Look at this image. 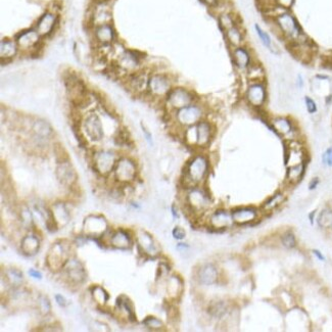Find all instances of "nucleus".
I'll return each mask as SVG.
<instances>
[{"mask_svg":"<svg viewBox=\"0 0 332 332\" xmlns=\"http://www.w3.org/2000/svg\"><path fill=\"white\" fill-rule=\"evenodd\" d=\"M331 63H332V61H331Z\"/></svg>","mask_w":332,"mask_h":332,"instance_id":"nucleus-62","label":"nucleus"},{"mask_svg":"<svg viewBox=\"0 0 332 332\" xmlns=\"http://www.w3.org/2000/svg\"><path fill=\"white\" fill-rule=\"evenodd\" d=\"M64 274L73 284H81L86 278V272L83 264L77 259H70L64 265Z\"/></svg>","mask_w":332,"mask_h":332,"instance_id":"nucleus-17","label":"nucleus"},{"mask_svg":"<svg viewBox=\"0 0 332 332\" xmlns=\"http://www.w3.org/2000/svg\"><path fill=\"white\" fill-rule=\"evenodd\" d=\"M209 160L203 154H197L188 162L186 166L185 179L191 185L202 183L209 173Z\"/></svg>","mask_w":332,"mask_h":332,"instance_id":"nucleus-2","label":"nucleus"},{"mask_svg":"<svg viewBox=\"0 0 332 332\" xmlns=\"http://www.w3.org/2000/svg\"><path fill=\"white\" fill-rule=\"evenodd\" d=\"M274 18L281 36L289 41L292 45L308 41L298 19L290 11L283 10Z\"/></svg>","mask_w":332,"mask_h":332,"instance_id":"nucleus-1","label":"nucleus"},{"mask_svg":"<svg viewBox=\"0 0 332 332\" xmlns=\"http://www.w3.org/2000/svg\"><path fill=\"white\" fill-rule=\"evenodd\" d=\"M172 81L162 73L152 74L148 79V92L154 97H166L172 89Z\"/></svg>","mask_w":332,"mask_h":332,"instance_id":"nucleus-8","label":"nucleus"},{"mask_svg":"<svg viewBox=\"0 0 332 332\" xmlns=\"http://www.w3.org/2000/svg\"><path fill=\"white\" fill-rule=\"evenodd\" d=\"M196 130V146L206 147L212 140L213 128L208 121L202 120L195 125Z\"/></svg>","mask_w":332,"mask_h":332,"instance_id":"nucleus-24","label":"nucleus"},{"mask_svg":"<svg viewBox=\"0 0 332 332\" xmlns=\"http://www.w3.org/2000/svg\"><path fill=\"white\" fill-rule=\"evenodd\" d=\"M233 223L236 225H248L256 222L260 218V211L255 207H240L231 212Z\"/></svg>","mask_w":332,"mask_h":332,"instance_id":"nucleus-16","label":"nucleus"},{"mask_svg":"<svg viewBox=\"0 0 332 332\" xmlns=\"http://www.w3.org/2000/svg\"><path fill=\"white\" fill-rule=\"evenodd\" d=\"M270 126L276 134L285 140L297 139V127L294 121L287 117H276L270 121Z\"/></svg>","mask_w":332,"mask_h":332,"instance_id":"nucleus-13","label":"nucleus"},{"mask_svg":"<svg viewBox=\"0 0 332 332\" xmlns=\"http://www.w3.org/2000/svg\"><path fill=\"white\" fill-rule=\"evenodd\" d=\"M143 324L145 327H147L150 330H162L165 327V324L161 319L153 316L146 317L143 320Z\"/></svg>","mask_w":332,"mask_h":332,"instance_id":"nucleus-46","label":"nucleus"},{"mask_svg":"<svg viewBox=\"0 0 332 332\" xmlns=\"http://www.w3.org/2000/svg\"><path fill=\"white\" fill-rule=\"evenodd\" d=\"M57 180L64 186H72L77 181V173L69 160L57 162L55 169Z\"/></svg>","mask_w":332,"mask_h":332,"instance_id":"nucleus-15","label":"nucleus"},{"mask_svg":"<svg viewBox=\"0 0 332 332\" xmlns=\"http://www.w3.org/2000/svg\"><path fill=\"white\" fill-rule=\"evenodd\" d=\"M118 64L120 69L126 72H137L138 66L140 64V58L137 54L132 51H124L119 56Z\"/></svg>","mask_w":332,"mask_h":332,"instance_id":"nucleus-25","label":"nucleus"},{"mask_svg":"<svg viewBox=\"0 0 332 332\" xmlns=\"http://www.w3.org/2000/svg\"><path fill=\"white\" fill-rule=\"evenodd\" d=\"M305 104H306V108L308 110V113L310 115H314L318 112V106L316 101L310 96H305Z\"/></svg>","mask_w":332,"mask_h":332,"instance_id":"nucleus-49","label":"nucleus"},{"mask_svg":"<svg viewBox=\"0 0 332 332\" xmlns=\"http://www.w3.org/2000/svg\"><path fill=\"white\" fill-rule=\"evenodd\" d=\"M322 163L326 167H332V147L327 148L322 154Z\"/></svg>","mask_w":332,"mask_h":332,"instance_id":"nucleus-51","label":"nucleus"},{"mask_svg":"<svg viewBox=\"0 0 332 332\" xmlns=\"http://www.w3.org/2000/svg\"><path fill=\"white\" fill-rule=\"evenodd\" d=\"M186 203L193 213H203L209 209L211 201L204 189L192 187L186 195Z\"/></svg>","mask_w":332,"mask_h":332,"instance_id":"nucleus-10","label":"nucleus"},{"mask_svg":"<svg viewBox=\"0 0 332 332\" xmlns=\"http://www.w3.org/2000/svg\"><path fill=\"white\" fill-rule=\"evenodd\" d=\"M219 25L224 32L231 27L237 25L234 17L230 13H223L219 16Z\"/></svg>","mask_w":332,"mask_h":332,"instance_id":"nucleus-45","label":"nucleus"},{"mask_svg":"<svg viewBox=\"0 0 332 332\" xmlns=\"http://www.w3.org/2000/svg\"><path fill=\"white\" fill-rule=\"evenodd\" d=\"M4 274H5V279L7 280L8 284L12 287H19L24 282L23 273L17 269H14V268L6 269Z\"/></svg>","mask_w":332,"mask_h":332,"instance_id":"nucleus-40","label":"nucleus"},{"mask_svg":"<svg viewBox=\"0 0 332 332\" xmlns=\"http://www.w3.org/2000/svg\"><path fill=\"white\" fill-rule=\"evenodd\" d=\"M20 219L23 221V223L25 226H31L33 223V216L31 211L27 208L24 207L20 211Z\"/></svg>","mask_w":332,"mask_h":332,"instance_id":"nucleus-48","label":"nucleus"},{"mask_svg":"<svg viewBox=\"0 0 332 332\" xmlns=\"http://www.w3.org/2000/svg\"><path fill=\"white\" fill-rule=\"evenodd\" d=\"M91 296H92V299L94 300V302H96L98 305H101V306H104L109 300V296L106 293V291L103 289V287L98 286V285L94 286L91 290Z\"/></svg>","mask_w":332,"mask_h":332,"instance_id":"nucleus-43","label":"nucleus"},{"mask_svg":"<svg viewBox=\"0 0 332 332\" xmlns=\"http://www.w3.org/2000/svg\"><path fill=\"white\" fill-rule=\"evenodd\" d=\"M29 275L35 279H41L42 278V274L37 271V270H34V269H30L29 270Z\"/></svg>","mask_w":332,"mask_h":332,"instance_id":"nucleus-55","label":"nucleus"},{"mask_svg":"<svg viewBox=\"0 0 332 332\" xmlns=\"http://www.w3.org/2000/svg\"><path fill=\"white\" fill-rule=\"evenodd\" d=\"M32 131L34 137L40 141H45L49 139L53 133L51 126L44 120H36L33 123Z\"/></svg>","mask_w":332,"mask_h":332,"instance_id":"nucleus-26","label":"nucleus"},{"mask_svg":"<svg viewBox=\"0 0 332 332\" xmlns=\"http://www.w3.org/2000/svg\"><path fill=\"white\" fill-rule=\"evenodd\" d=\"M210 224L214 229L224 230L233 224L232 215L227 210H217L210 217Z\"/></svg>","mask_w":332,"mask_h":332,"instance_id":"nucleus-22","label":"nucleus"},{"mask_svg":"<svg viewBox=\"0 0 332 332\" xmlns=\"http://www.w3.org/2000/svg\"><path fill=\"white\" fill-rule=\"evenodd\" d=\"M41 38L42 37L39 35V33L36 31V29H31V30H27L23 33H20L16 37L15 41L18 46V49H21L24 51H29L38 45Z\"/></svg>","mask_w":332,"mask_h":332,"instance_id":"nucleus-20","label":"nucleus"},{"mask_svg":"<svg viewBox=\"0 0 332 332\" xmlns=\"http://www.w3.org/2000/svg\"><path fill=\"white\" fill-rule=\"evenodd\" d=\"M94 36L101 45H109L115 40V31L109 24H105L95 27Z\"/></svg>","mask_w":332,"mask_h":332,"instance_id":"nucleus-29","label":"nucleus"},{"mask_svg":"<svg viewBox=\"0 0 332 332\" xmlns=\"http://www.w3.org/2000/svg\"><path fill=\"white\" fill-rule=\"evenodd\" d=\"M317 223L320 228L332 229V210L324 209L318 215Z\"/></svg>","mask_w":332,"mask_h":332,"instance_id":"nucleus-42","label":"nucleus"},{"mask_svg":"<svg viewBox=\"0 0 332 332\" xmlns=\"http://www.w3.org/2000/svg\"><path fill=\"white\" fill-rule=\"evenodd\" d=\"M247 76L251 82L255 81H265V70L263 68V65L259 62L254 61L250 68L246 71Z\"/></svg>","mask_w":332,"mask_h":332,"instance_id":"nucleus-39","label":"nucleus"},{"mask_svg":"<svg viewBox=\"0 0 332 332\" xmlns=\"http://www.w3.org/2000/svg\"><path fill=\"white\" fill-rule=\"evenodd\" d=\"M307 162V151L304 144L298 139L286 140L284 150V164L286 168Z\"/></svg>","mask_w":332,"mask_h":332,"instance_id":"nucleus-4","label":"nucleus"},{"mask_svg":"<svg viewBox=\"0 0 332 332\" xmlns=\"http://www.w3.org/2000/svg\"><path fill=\"white\" fill-rule=\"evenodd\" d=\"M232 60L236 68L241 71H247L254 62L251 51L245 46H238L232 50Z\"/></svg>","mask_w":332,"mask_h":332,"instance_id":"nucleus-21","label":"nucleus"},{"mask_svg":"<svg viewBox=\"0 0 332 332\" xmlns=\"http://www.w3.org/2000/svg\"><path fill=\"white\" fill-rule=\"evenodd\" d=\"M280 241H281V245L285 249L292 250L297 247V238H296V235L292 231H286L285 233H283L280 237Z\"/></svg>","mask_w":332,"mask_h":332,"instance_id":"nucleus-44","label":"nucleus"},{"mask_svg":"<svg viewBox=\"0 0 332 332\" xmlns=\"http://www.w3.org/2000/svg\"><path fill=\"white\" fill-rule=\"evenodd\" d=\"M275 6H278L281 9H290L295 3V0H273Z\"/></svg>","mask_w":332,"mask_h":332,"instance_id":"nucleus-50","label":"nucleus"},{"mask_svg":"<svg viewBox=\"0 0 332 332\" xmlns=\"http://www.w3.org/2000/svg\"><path fill=\"white\" fill-rule=\"evenodd\" d=\"M167 104L175 112L188 106L195 101V95L184 87H173L166 96Z\"/></svg>","mask_w":332,"mask_h":332,"instance_id":"nucleus-6","label":"nucleus"},{"mask_svg":"<svg viewBox=\"0 0 332 332\" xmlns=\"http://www.w3.org/2000/svg\"><path fill=\"white\" fill-rule=\"evenodd\" d=\"M137 245L140 251L146 256L156 257L160 254V248L153 237L144 230L137 231Z\"/></svg>","mask_w":332,"mask_h":332,"instance_id":"nucleus-18","label":"nucleus"},{"mask_svg":"<svg viewBox=\"0 0 332 332\" xmlns=\"http://www.w3.org/2000/svg\"><path fill=\"white\" fill-rule=\"evenodd\" d=\"M55 301H56L57 305L60 306V307H65L66 305H68V303H66V300L61 295H55Z\"/></svg>","mask_w":332,"mask_h":332,"instance_id":"nucleus-54","label":"nucleus"},{"mask_svg":"<svg viewBox=\"0 0 332 332\" xmlns=\"http://www.w3.org/2000/svg\"><path fill=\"white\" fill-rule=\"evenodd\" d=\"M115 178L122 183L132 182L136 178L137 166L134 161L129 158H121L118 160L114 169Z\"/></svg>","mask_w":332,"mask_h":332,"instance_id":"nucleus-9","label":"nucleus"},{"mask_svg":"<svg viewBox=\"0 0 332 332\" xmlns=\"http://www.w3.org/2000/svg\"><path fill=\"white\" fill-rule=\"evenodd\" d=\"M313 254L315 255V257H316L319 261H322V262L325 261V257L322 255V253H321L320 251H318V250H313Z\"/></svg>","mask_w":332,"mask_h":332,"instance_id":"nucleus-58","label":"nucleus"},{"mask_svg":"<svg viewBox=\"0 0 332 332\" xmlns=\"http://www.w3.org/2000/svg\"><path fill=\"white\" fill-rule=\"evenodd\" d=\"M40 249V240L35 234H27L20 241V250L24 255L35 256Z\"/></svg>","mask_w":332,"mask_h":332,"instance_id":"nucleus-27","label":"nucleus"},{"mask_svg":"<svg viewBox=\"0 0 332 332\" xmlns=\"http://www.w3.org/2000/svg\"><path fill=\"white\" fill-rule=\"evenodd\" d=\"M56 21L57 15L53 12L47 11L43 13V15H41V17L38 19L35 29L41 37H46L52 33L56 25Z\"/></svg>","mask_w":332,"mask_h":332,"instance_id":"nucleus-23","label":"nucleus"},{"mask_svg":"<svg viewBox=\"0 0 332 332\" xmlns=\"http://www.w3.org/2000/svg\"><path fill=\"white\" fill-rule=\"evenodd\" d=\"M112 18V12H110L109 8L105 4V2H98V4L95 6L92 20L95 27L109 24V20Z\"/></svg>","mask_w":332,"mask_h":332,"instance_id":"nucleus-28","label":"nucleus"},{"mask_svg":"<svg viewBox=\"0 0 332 332\" xmlns=\"http://www.w3.org/2000/svg\"><path fill=\"white\" fill-rule=\"evenodd\" d=\"M83 128L85 134L91 141H100L104 136L101 120L94 113L85 117L83 121Z\"/></svg>","mask_w":332,"mask_h":332,"instance_id":"nucleus-14","label":"nucleus"},{"mask_svg":"<svg viewBox=\"0 0 332 332\" xmlns=\"http://www.w3.org/2000/svg\"><path fill=\"white\" fill-rule=\"evenodd\" d=\"M119 310L122 312H124L127 316L128 319L132 322L136 321V315H135V311H134V306H133L132 302L125 296H122L118 299V303H117Z\"/></svg>","mask_w":332,"mask_h":332,"instance_id":"nucleus-37","label":"nucleus"},{"mask_svg":"<svg viewBox=\"0 0 332 332\" xmlns=\"http://www.w3.org/2000/svg\"><path fill=\"white\" fill-rule=\"evenodd\" d=\"M172 212H173V216L175 217V218H178L179 216H178V214H177V212H176V210H175V207L173 206L172 207Z\"/></svg>","mask_w":332,"mask_h":332,"instance_id":"nucleus-60","label":"nucleus"},{"mask_svg":"<svg viewBox=\"0 0 332 332\" xmlns=\"http://www.w3.org/2000/svg\"><path fill=\"white\" fill-rule=\"evenodd\" d=\"M149 76L144 72H134L130 78V87L136 92H144L148 90Z\"/></svg>","mask_w":332,"mask_h":332,"instance_id":"nucleus-30","label":"nucleus"},{"mask_svg":"<svg viewBox=\"0 0 332 332\" xmlns=\"http://www.w3.org/2000/svg\"><path fill=\"white\" fill-rule=\"evenodd\" d=\"M320 183V179L318 178V177H315V178H313L311 181H310L309 183V189L310 190H314L317 188V186L319 185Z\"/></svg>","mask_w":332,"mask_h":332,"instance_id":"nucleus-53","label":"nucleus"},{"mask_svg":"<svg viewBox=\"0 0 332 332\" xmlns=\"http://www.w3.org/2000/svg\"><path fill=\"white\" fill-rule=\"evenodd\" d=\"M70 245L66 241H57L51 246L46 256V263L51 271L63 269L64 265L70 260Z\"/></svg>","mask_w":332,"mask_h":332,"instance_id":"nucleus-3","label":"nucleus"},{"mask_svg":"<svg viewBox=\"0 0 332 332\" xmlns=\"http://www.w3.org/2000/svg\"><path fill=\"white\" fill-rule=\"evenodd\" d=\"M142 130H143V133H144L146 140L149 142L150 145H152V136H151V134L148 132V130L145 127H143V126H142Z\"/></svg>","mask_w":332,"mask_h":332,"instance_id":"nucleus-56","label":"nucleus"},{"mask_svg":"<svg viewBox=\"0 0 332 332\" xmlns=\"http://www.w3.org/2000/svg\"><path fill=\"white\" fill-rule=\"evenodd\" d=\"M117 162L116 154L110 150L97 151L93 157L94 169L98 174L103 176L114 171Z\"/></svg>","mask_w":332,"mask_h":332,"instance_id":"nucleus-12","label":"nucleus"},{"mask_svg":"<svg viewBox=\"0 0 332 332\" xmlns=\"http://www.w3.org/2000/svg\"><path fill=\"white\" fill-rule=\"evenodd\" d=\"M307 163H302L296 166L287 167L286 168V181L290 184H297L299 183L305 175Z\"/></svg>","mask_w":332,"mask_h":332,"instance_id":"nucleus-33","label":"nucleus"},{"mask_svg":"<svg viewBox=\"0 0 332 332\" xmlns=\"http://www.w3.org/2000/svg\"><path fill=\"white\" fill-rule=\"evenodd\" d=\"M314 215H315V213L313 212V213H311V215H310V216H309L310 220H311V223H313V222H314V221H313V220H314Z\"/></svg>","mask_w":332,"mask_h":332,"instance_id":"nucleus-61","label":"nucleus"},{"mask_svg":"<svg viewBox=\"0 0 332 332\" xmlns=\"http://www.w3.org/2000/svg\"><path fill=\"white\" fill-rule=\"evenodd\" d=\"M110 245L119 250H128L132 247V240L130 235L125 230H118L114 232L110 237Z\"/></svg>","mask_w":332,"mask_h":332,"instance_id":"nucleus-32","label":"nucleus"},{"mask_svg":"<svg viewBox=\"0 0 332 332\" xmlns=\"http://www.w3.org/2000/svg\"><path fill=\"white\" fill-rule=\"evenodd\" d=\"M202 1L211 7H215L219 4V0H202Z\"/></svg>","mask_w":332,"mask_h":332,"instance_id":"nucleus-57","label":"nucleus"},{"mask_svg":"<svg viewBox=\"0 0 332 332\" xmlns=\"http://www.w3.org/2000/svg\"><path fill=\"white\" fill-rule=\"evenodd\" d=\"M51 213L57 226H64L69 223L71 215L63 203H56L52 206Z\"/></svg>","mask_w":332,"mask_h":332,"instance_id":"nucleus-31","label":"nucleus"},{"mask_svg":"<svg viewBox=\"0 0 332 332\" xmlns=\"http://www.w3.org/2000/svg\"><path fill=\"white\" fill-rule=\"evenodd\" d=\"M172 235L177 240H183L186 237V231L180 226H176L172 231Z\"/></svg>","mask_w":332,"mask_h":332,"instance_id":"nucleus-52","label":"nucleus"},{"mask_svg":"<svg viewBox=\"0 0 332 332\" xmlns=\"http://www.w3.org/2000/svg\"><path fill=\"white\" fill-rule=\"evenodd\" d=\"M196 279L202 285L210 286L215 284L219 279L218 268L212 263L203 265L202 267L197 270Z\"/></svg>","mask_w":332,"mask_h":332,"instance_id":"nucleus-19","label":"nucleus"},{"mask_svg":"<svg viewBox=\"0 0 332 332\" xmlns=\"http://www.w3.org/2000/svg\"><path fill=\"white\" fill-rule=\"evenodd\" d=\"M298 85H299V87L300 88H303V86H304V79H303V76L301 75V74H299L298 75Z\"/></svg>","mask_w":332,"mask_h":332,"instance_id":"nucleus-59","label":"nucleus"},{"mask_svg":"<svg viewBox=\"0 0 332 332\" xmlns=\"http://www.w3.org/2000/svg\"><path fill=\"white\" fill-rule=\"evenodd\" d=\"M108 228L107 221L100 215H89L85 218L83 232L89 237H101Z\"/></svg>","mask_w":332,"mask_h":332,"instance_id":"nucleus-11","label":"nucleus"},{"mask_svg":"<svg viewBox=\"0 0 332 332\" xmlns=\"http://www.w3.org/2000/svg\"><path fill=\"white\" fill-rule=\"evenodd\" d=\"M224 33L228 43L230 44V46H232L233 48L243 45V42H245V35H243V33L241 32V30L238 28L237 25L226 30Z\"/></svg>","mask_w":332,"mask_h":332,"instance_id":"nucleus-35","label":"nucleus"},{"mask_svg":"<svg viewBox=\"0 0 332 332\" xmlns=\"http://www.w3.org/2000/svg\"><path fill=\"white\" fill-rule=\"evenodd\" d=\"M183 292V282L181 278L177 275L169 277L167 282V294L169 298L175 300L178 299Z\"/></svg>","mask_w":332,"mask_h":332,"instance_id":"nucleus-34","label":"nucleus"},{"mask_svg":"<svg viewBox=\"0 0 332 332\" xmlns=\"http://www.w3.org/2000/svg\"><path fill=\"white\" fill-rule=\"evenodd\" d=\"M285 201V195L281 192H277L274 195H272L270 198H268L267 201H266L263 206H262V211L263 212H272L274 211L276 208H278L283 202Z\"/></svg>","mask_w":332,"mask_h":332,"instance_id":"nucleus-38","label":"nucleus"},{"mask_svg":"<svg viewBox=\"0 0 332 332\" xmlns=\"http://www.w3.org/2000/svg\"><path fill=\"white\" fill-rule=\"evenodd\" d=\"M255 31H256L260 41L263 43V45L266 48H268L271 52H276L274 49V43H273L270 35L258 24H255Z\"/></svg>","mask_w":332,"mask_h":332,"instance_id":"nucleus-41","label":"nucleus"},{"mask_svg":"<svg viewBox=\"0 0 332 332\" xmlns=\"http://www.w3.org/2000/svg\"><path fill=\"white\" fill-rule=\"evenodd\" d=\"M37 306L39 312L43 315H48L51 311V305L47 297L45 296H39L37 300Z\"/></svg>","mask_w":332,"mask_h":332,"instance_id":"nucleus-47","label":"nucleus"},{"mask_svg":"<svg viewBox=\"0 0 332 332\" xmlns=\"http://www.w3.org/2000/svg\"><path fill=\"white\" fill-rule=\"evenodd\" d=\"M204 117V109L196 103L176 110L175 118L180 126L188 128L201 122Z\"/></svg>","mask_w":332,"mask_h":332,"instance_id":"nucleus-5","label":"nucleus"},{"mask_svg":"<svg viewBox=\"0 0 332 332\" xmlns=\"http://www.w3.org/2000/svg\"><path fill=\"white\" fill-rule=\"evenodd\" d=\"M246 99L248 103L255 107H263L268 98V90L265 81L251 82L246 90Z\"/></svg>","mask_w":332,"mask_h":332,"instance_id":"nucleus-7","label":"nucleus"},{"mask_svg":"<svg viewBox=\"0 0 332 332\" xmlns=\"http://www.w3.org/2000/svg\"><path fill=\"white\" fill-rule=\"evenodd\" d=\"M18 46L16 41H12L9 39H4L0 44V57L2 60L11 59L17 52Z\"/></svg>","mask_w":332,"mask_h":332,"instance_id":"nucleus-36","label":"nucleus"}]
</instances>
